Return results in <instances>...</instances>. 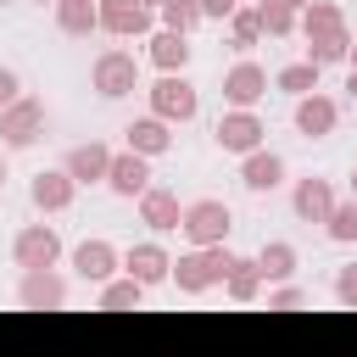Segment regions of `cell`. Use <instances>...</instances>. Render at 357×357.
<instances>
[{"mask_svg": "<svg viewBox=\"0 0 357 357\" xmlns=\"http://www.w3.org/2000/svg\"><path fill=\"white\" fill-rule=\"evenodd\" d=\"M229 262H234V251L218 240V245H190L184 257H173V268H167V279L184 290V296H201V290H212V284H223V273H229Z\"/></svg>", "mask_w": 357, "mask_h": 357, "instance_id": "cell-1", "label": "cell"}, {"mask_svg": "<svg viewBox=\"0 0 357 357\" xmlns=\"http://www.w3.org/2000/svg\"><path fill=\"white\" fill-rule=\"evenodd\" d=\"M229 229H234V212H229V201H218V195H201V201H190V206L178 212V234H184L190 245H218V240H229Z\"/></svg>", "mask_w": 357, "mask_h": 357, "instance_id": "cell-2", "label": "cell"}, {"mask_svg": "<svg viewBox=\"0 0 357 357\" xmlns=\"http://www.w3.org/2000/svg\"><path fill=\"white\" fill-rule=\"evenodd\" d=\"M45 134V100L39 95H17L11 106H0V139L11 151H28Z\"/></svg>", "mask_w": 357, "mask_h": 357, "instance_id": "cell-3", "label": "cell"}, {"mask_svg": "<svg viewBox=\"0 0 357 357\" xmlns=\"http://www.w3.org/2000/svg\"><path fill=\"white\" fill-rule=\"evenodd\" d=\"M151 112L167 117V123H190V117L201 112V95H195V84H190L184 73H162V78L151 84Z\"/></svg>", "mask_w": 357, "mask_h": 357, "instance_id": "cell-4", "label": "cell"}, {"mask_svg": "<svg viewBox=\"0 0 357 357\" xmlns=\"http://www.w3.org/2000/svg\"><path fill=\"white\" fill-rule=\"evenodd\" d=\"M17 301H22L28 312H61V307H67V279H61L56 268H22Z\"/></svg>", "mask_w": 357, "mask_h": 357, "instance_id": "cell-5", "label": "cell"}, {"mask_svg": "<svg viewBox=\"0 0 357 357\" xmlns=\"http://www.w3.org/2000/svg\"><path fill=\"white\" fill-rule=\"evenodd\" d=\"M262 134H268V128H262V117H257L251 106H229V112L218 117V128H212V139H218L229 156L257 151V145H262Z\"/></svg>", "mask_w": 357, "mask_h": 357, "instance_id": "cell-6", "label": "cell"}, {"mask_svg": "<svg viewBox=\"0 0 357 357\" xmlns=\"http://www.w3.org/2000/svg\"><path fill=\"white\" fill-rule=\"evenodd\" d=\"M11 262H17V268H56V262H61V234H56L50 223H28V229H17V240H11Z\"/></svg>", "mask_w": 357, "mask_h": 357, "instance_id": "cell-7", "label": "cell"}, {"mask_svg": "<svg viewBox=\"0 0 357 357\" xmlns=\"http://www.w3.org/2000/svg\"><path fill=\"white\" fill-rule=\"evenodd\" d=\"M95 89H100L106 100L134 95V89H139V61H134L128 50H100V56H95Z\"/></svg>", "mask_w": 357, "mask_h": 357, "instance_id": "cell-8", "label": "cell"}, {"mask_svg": "<svg viewBox=\"0 0 357 357\" xmlns=\"http://www.w3.org/2000/svg\"><path fill=\"white\" fill-rule=\"evenodd\" d=\"M335 123H340V106H335L329 95H318V89L296 95V134H301V139H329Z\"/></svg>", "mask_w": 357, "mask_h": 357, "instance_id": "cell-9", "label": "cell"}, {"mask_svg": "<svg viewBox=\"0 0 357 357\" xmlns=\"http://www.w3.org/2000/svg\"><path fill=\"white\" fill-rule=\"evenodd\" d=\"M95 17H100V28L117 33V39L151 33V6H145V0H95Z\"/></svg>", "mask_w": 357, "mask_h": 357, "instance_id": "cell-10", "label": "cell"}, {"mask_svg": "<svg viewBox=\"0 0 357 357\" xmlns=\"http://www.w3.org/2000/svg\"><path fill=\"white\" fill-rule=\"evenodd\" d=\"M240 184H245L251 195L279 190V184H284V156H279V151H268V145L245 151V156H240Z\"/></svg>", "mask_w": 357, "mask_h": 357, "instance_id": "cell-11", "label": "cell"}, {"mask_svg": "<svg viewBox=\"0 0 357 357\" xmlns=\"http://www.w3.org/2000/svg\"><path fill=\"white\" fill-rule=\"evenodd\" d=\"M145 184H151V156H139V151H112V167H106V190L134 201Z\"/></svg>", "mask_w": 357, "mask_h": 357, "instance_id": "cell-12", "label": "cell"}, {"mask_svg": "<svg viewBox=\"0 0 357 357\" xmlns=\"http://www.w3.org/2000/svg\"><path fill=\"white\" fill-rule=\"evenodd\" d=\"M73 190H78V184H73L67 167H39L33 184H28V201H33L39 212H67V206H73Z\"/></svg>", "mask_w": 357, "mask_h": 357, "instance_id": "cell-13", "label": "cell"}, {"mask_svg": "<svg viewBox=\"0 0 357 357\" xmlns=\"http://www.w3.org/2000/svg\"><path fill=\"white\" fill-rule=\"evenodd\" d=\"M329 206H335V184H329V178H318V173L296 178V190H290V212H296L301 223H324Z\"/></svg>", "mask_w": 357, "mask_h": 357, "instance_id": "cell-14", "label": "cell"}, {"mask_svg": "<svg viewBox=\"0 0 357 357\" xmlns=\"http://www.w3.org/2000/svg\"><path fill=\"white\" fill-rule=\"evenodd\" d=\"M73 268H78V279H89V284H106V279L123 268V251H117L112 240H84V245H73Z\"/></svg>", "mask_w": 357, "mask_h": 357, "instance_id": "cell-15", "label": "cell"}, {"mask_svg": "<svg viewBox=\"0 0 357 357\" xmlns=\"http://www.w3.org/2000/svg\"><path fill=\"white\" fill-rule=\"evenodd\" d=\"M178 195L167 190V184H145L139 190V223L151 229V234H167V229H178Z\"/></svg>", "mask_w": 357, "mask_h": 357, "instance_id": "cell-16", "label": "cell"}, {"mask_svg": "<svg viewBox=\"0 0 357 357\" xmlns=\"http://www.w3.org/2000/svg\"><path fill=\"white\" fill-rule=\"evenodd\" d=\"M262 95H268V67H257V61H234L229 78H223V100H229V106H257Z\"/></svg>", "mask_w": 357, "mask_h": 357, "instance_id": "cell-17", "label": "cell"}, {"mask_svg": "<svg viewBox=\"0 0 357 357\" xmlns=\"http://www.w3.org/2000/svg\"><path fill=\"white\" fill-rule=\"evenodd\" d=\"M167 268H173V257H167L156 240H139V245H128V251H123V273H134L145 290H151V284H162V279H167Z\"/></svg>", "mask_w": 357, "mask_h": 357, "instance_id": "cell-18", "label": "cell"}, {"mask_svg": "<svg viewBox=\"0 0 357 357\" xmlns=\"http://www.w3.org/2000/svg\"><path fill=\"white\" fill-rule=\"evenodd\" d=\"M61 167L73 173V184H106L112 151H106L100 139H84V145H73V151H67V162H61Z\"/></svg>", "mask_w": 357, "mask_h": 357, "instance_id": "cell-19", "label": "cell"}, {"mask_svg": "<svg viewBox=\"0 0 357 357\" xmlns=\"http://www.w3.org/2000/svg\"><path fill=\"white\" fill-rule=\"evenodd\" d=\"M167 128H173V123L151 112V117H134L123 134H128V151H139V156H162V151H173V134H167Z\"/></svg>", "mask_w": 357, "mask_h": 357, "instance_id": "cell-20", "label": "cell"}, {"mask_svg": "<svg viewBox=\"0 0 357 357\" xmlns=\"http://www.w3.org/2000/svg\"><path fill=\"white\" fill-rule=\"evenodd\" d=\"M296 28H301L307 39H318V33H346V11H340L335 0H307V6L296 11Z\"/></svg>", "mask_w": 357, "mask_h": 357, "instance_id": "cell-21", "label": "cell"}, {"mask_svg": "<svg viewBox=\"0 0 357 357\" xmlns=\"http://www.w3.org/2000/svg\"><path fill=\"white\" fill-rule=\"evenodd\" d=\"M139 301H145V284H139L134 273H123V279L112 273V279L100 284V296H95V307H100V312H134Z\"/></svg>", "mask_w": 357, "mask_h": 357, "instance_id": "cell-22", "label": "cell"}, {"mask_svg": "<svg viewBox=\"0 0 357 357\" xmlns=\"http://www.w3.org/2000/svg\"><path fill=\"white\" fill-rule=\"evenodd\" d=\"M223 290H229V301H257V296H262V268H257V257H234L229 273H223Z\"/></svg>", "mask_w": 357, "mask_h": 357, "instance_id": "cell-23", "label": "cell"}, {"mask_svg": "<svg viewBox=\"0 0 357 357\" xmlns=\"http://www.w3.org/2000/svg\"><path fill=\"white\" fill-rule=\"evenodd\" d=\"M151 61H156L162 73H184V61H190V33H173V28L151 33Z\"/></svg>", "mask_w": 357, "mask_h": 357, "instance_id": "cell-24", "label": "cell"}, {"mask_svg": "<svg viewBox=\"0 0 357 357\" xmlns=\"http://www.w3.org/2000/svg\"><path fill=\"white\" fill-rule=\"evenodd\" d=\"M56 28H61V33H73V39H89V33L100 28L95 0H56Z\"/></svg>", "mask_w": 357, "mask_h": 357, "instance_id": "cell-25", "label": "cell"}, {"mask_svg": "<svg viewBox=\"0 0 357 357\" xmlns=\"http://www.w3.org/2000/svg\"><path fill=\"white\" fill-rule=\"evenodd\" d=\"M257 268H262V284L290 279V273H296V245H290V240H268V245L257 251Z\"/></svg>", "mask_w": 357, "mask_h": 357, "instance_id": "cell-26", "label": "cell"}, {"mask_svg": "<svg viewBox=\"0 0 357 357\" xmlns=\"http://www.w3.org/2000/svg\"><path fill=\"white\" fill-rule=\"evenodd\" d=\"M273 89L279 95H307V89H318V61H290V67H279L273 73Z\"/></svg>", "mask_w": 357, "mask_h": 357, "instance_id": "cell-27", "label": "cell"}, {"mask_svg": "<svg viewBox=\"0 0 357 357\" xmlns=\"http://www.w3.org/2000/svg\"><path fill=\"white\" fill-rule=\"evenodd\" d=\"M262 39V17H257V6H234L229 11V45L234 50H251Z\"/></svg>", "mask_w": 357, "mask_h": 357, "instance_id": "cell-28", "label": "cell"}, {"mask_svg": "<svg viewBox=\"0 0 357 357\" xmlns=\"http://www.w3.org/2000/svg\"><path fill=\"white\" fill-rule=\"evenodd\" d=\"M156 11H162V28H173V33H195L206 22L201 17V0H162Z\"/></svg>", "mask_w": 357, "mask_h": 357, "instance_id": "cell-29", "label": "cell"}, {"mask_svg": "<svg viewBox=\"0 0 357 357\" xmlns=\"http://www.w3.org/2000/svg\"><path fill=\"white\" fill-rule=\"evenodd\" d=\"M324 234H329L335 245H351V240H357V195L329 206V218H324Z\"/></svg>", "mask_w": 357, "mask_h": 357, "instance_id": "cell-30", "label": "cell"}, {"mask_svg": "<svg viewBox=\"0 0 357 357\" xmlns=\"http://www.w3.org/2000/svg\"><path fill=\"white\" fill-rule=\"evenodd\" d=\"M257 17H262V33H273V39L296 33V6H284V0H257Z\"/></svg>", "mask_w": 357, "mask_h": 357, "instance_id": "cell-31", "label": "cell"}, {"mask_svg": "<svg viewBox=\"0 0 357 357\" xmlns=\"http://www.w3.org/2000/svg\"><path fill=\"white\" fill-rule=\"evenodd\" d=\"M346 45H351V33H318V39H307V61H318V67L346 61Z\"/></svg>", "mask_w": 357, "mask_h": 357, "instance_id": "cell-32", "label": "cell"}, {"mask_svg": "<svg viewBox=\"0 0 357 357\" xmlns=\"http://www.w3.org/2000/svg\"><path fill=\"white\" fill-rule=\"evenodd\" d=\"M296 307H307V290L290 284V279H279V290L268 296V312H296Z\"/></svg>", "mask_w": 357, "mask_h": 357, "instance_id": "cell-33", "label": "cell"}, {"mask_svg": "<svg viewBox=\"0 0 357 357\" xmlns=\"http://www.w3.org/2000/svg\"><path fill=\"white\" fill-rule=\"evenodd\" d=\"M335 301H340V307H357V262L335 273Z\"/></svg>", "mask_w": 357, "mask_h": 357, "instance_id": "cell-34", "label": "cell"}, {"mask_svg": "<svg viewBox=\"0 0 357 357\" xmlns=\"http://www.w3.org/2000/svg\"><path fill=\"white\" fill-rule=\"evenodd\" d=\"M17 95H22V84H17V73H11V67H0V106H11Z\"/></svg>", "mask_w": 357, "mask_h": 357, "instance_id": "cell-35", "label": "cell"}, {"mask_svg": "<svg viewBox=\"0 0 357 357\" xmlns=\"http://www.w3.org/2000/svg\"><path fill=\"white\" fill-rule=\"evenodd\" d=\"M240 0H201V17H218V22H229V11H234Z\"/></svg>", "mask_w": 357, "mask_h": 357, "instance_id": "cell-36", "label": "cell"}, {"mask_svg": "<svg viewBox=\"0 0 357 357\" xmlns=\"http://www.w3.org/2000/svg\"><path fill=\"white\" fill-rule=\"evenodd\" d=\"M346 61H351V73H357V39H351V45H346Z\"/></svg>", "mask_w": 357, "mask_h": 357, "instance_id": "cell-37", "label": "cell"}, {"mask_svg": "<svg viewBox=\"0 0 357 357\" xmlns=\"http://www.w3.org/2000/svg\"><path fill=\"white\" fill-rule=\"evenodd\" d=\"M346 89H351V100H357V73H351V78H346Z\"/></svg>", "mask_w": 357, "mask_h": 357, "instance_id": "cell-38", "label": "cell"}, {"mask_svg": "<svg viewBox=\"0 0 357 357\" xmlns=\"http://www.w3.org/2000/svg\"><path fill=\"white\" fill-rule=\"evenodd\" d=\"M284 6H296V11H301V6H307V0H284Z\"/></svg>", "mask_w": 357, "mask_h": 357, "instance_id": "cell-39", "label": "cell"}, {"mask_svg": "<svg viewBox=\"0 0 357 357\" xmlns=\"http://www.w3.org/2000/svg\"><path fill=\"white\" fill-rule=\"evenodd\" d=\"M0 184H6V156H0Z\"/></svg>", "mask_w": 357, "mask_h": 357, "instance_id": "cell-40", "label": "cell"}, {"mask_svg": "<svg viewBox=\"0 0 357 357\" xmlns=\"http://www.w3.org/2000/svg\"><path fill=\"white\" fill-rule=\"evenodd\" d=\"M351 195H357V167H351Z\"/></svg>", "mask_w": 357, "mask_h": 357, "instance_id": "cell-41", "label": "cell"}, {"mask_svg": "<svg viewBox=\"0 0 357 357\" xmlns=\"http://www.w3.org/2000/svg\"><path fill=\"white\" fill-rule=\"evenodd\" d=\"M145 6H162V0H145Z\"/></svg>", "mask_w": 357, "mask_h": 357, "instance_id": "cell-42", "label": "cell"}, {"mask_svg": "<svg viewBox=\"0 0 357 357\" xmlns=\"http://www.w3.org/2000/svg\"><path fill=\"white\" fill-rule=\"evenodd\" d=\"M39 6H45V0H39ZM50 6H56V0H50Z\"/></svg>", "mask_w": 357, "mask_h": 357, "instance_id": "cell-43", "label": "cell"}, {"mask_svg": "<svg viewBox=\"0 0 357 357\" xmlns=\"http://www.w3.org/2000/svg\"><path fill=\"white\" fill-rule=\"evenodd\" d=\"M0 6H6V0H0Z\"/></svg>", "mask_w": 357, "mask_h": 357, "instance_id": "cell-44", "label": "cell"}]
</instances>
